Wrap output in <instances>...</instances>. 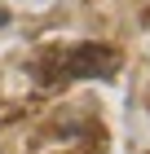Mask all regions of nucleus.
Wrapping results in <instances>:
<instances>
[{
    "label": "nucleus",
    "instance_id": "nucleus-1",
    "mask_svg": "<svg viewBox=\"0 0 150 154\" xmlns=\"http://www.w3.org/2000/svg\"><path fill=\"white\" fill-rule=\"evenodd\" d=\"M119 71V53L106 44H75L71 53L58 57V75L66 79H97V75H115Z\"/></svg>",
    "mask_w": 150,
    "mask_h": 154
},
{
    "label": "nucleus",
    "instance_id": "nucleus-2",
    "mask_svg": "<svg viewBox=\"0 0 150 154\" xmlns=\"http://www.w3.org/2000/svg\"><path fill=\"white\" fill-rule=\"evenodd\" d=\"M5 18H9V13H5V9H0V22H5Z\"/></svg>",
    "mask_w": 150,
    "mask_h": 154
}]
</instances>
